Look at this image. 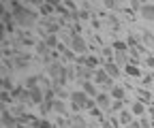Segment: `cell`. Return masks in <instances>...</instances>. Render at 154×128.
Returning <instances> with one entry per match:
<instances>
[{
    "mask_svg": "<svg viewBox=\"0 0 154 128\" xmlns=\"http://www.w3.org/2000/svg\"><path fill=\"white\" fill-rule=\"evenodd\" d=\"M11 9H13V17L15 24L19 28H34L36 26V13L24 4H19L17 0H11Z\"/></svg>",
    "mask_w": 154,
    "mask_h": 128,
    "instance_id": "1",
    "label": "cell"
},
{
    "mask_svg": "<svg viewBox=\"0 0 154 128\" xmlns=\"http://www.w3.org/2000/svg\"><path fill=\"white\" fill-rule=\"evenodd\" d=\"M88 94L86 92H82V90H77V92H71V109H73V111L75 113H79L82 111V109H86V103H88Z\"/></svg>",
    "mask_w": 154,
    "mask_h": 128,
    "instance_id": "2",
    "label": "cell"
},
{
    "mask_svg": "<svg viewBox=\"0 0 154 128\" xmlns=\"http://www.w3.org/2000/svg\"><path fill=\"white\" fill-rule=\"evenodd\" d=\"M92 79H94V83H96V85H103V88H113V79L107 75V70H105V68H96Z\"/></svg>",
    "mask_w": 154,
    "mask_h": 128,
    "instance_id": "3",
    "label": "cell"
},
{
    "mask_svg": "<svg viewBox=\"0 0 154 128\" xmlns=\"http://www.w3.org/2000/svg\"><path fill=\"white\" fill-rule=\"evenodd\" d=\"M71 51H75L77 56H88V43H86V39L82 34H77L75 36V41H73V45L69 47Z\"/></svg>",
    "mask_w": 154,
    "mask_h": 128,
    "instance_id": "4",
    "label": "cell"
},
{
    "mask_svg": "<svg viewBox=\"0 0 154 128\" xmlns=\"http://www.w3.org/2000/svg\"><path fill=\"white\" fill-rule=\"evenodd\" d=\"M28 64H30V56H28V53H24V51H17L15 56H13V66H15L17 70L26 68Z\"/></svg>",
    "mask_w": 154,
    "mask_h": 128,
    "instance_id": "5",
    "label": "cell"
},
{
    "mask_svg": "<svg viewBox=\"0 0 154 128\" xmlns=\"http://www.w3.org/2000/svg\"><path fill=\"white\" fill-rule=\"evenodd\" d=\"M43 100H45V90H41V88H34V90H30L28 105H38V107H41V105H43Z\"/></svg>",
    "mask_w": 154,
    "mask_h": 128,
    "instance_id": "6",
    "label": "cell"
},
{
    "mask_svg": "<svg viewBox=\"0 0 154 128\" xmlns=\"http://www.w3.org/2000/svg\"><path fill=\"white\" fill-rule=\"evenodd\" d=\"M111 96L109 94H99L96 96V107L99 109H103V111H111Z\"/></svg>",
    "mask_w": 154,
    "mask_h": 128,
    "instance_id": "7",
    "label": "cell"
},
{
    "mask_svg": "<svg viewBox=\"0 0 154 128\" xmlns=\"http://www.w3.org/2000/svg\"><path fill=\"white\" fill-rule=\"evenodd\" d=\"M69 128H90V124L79 115V113H75L69 118Z\"/></svg>",
    "mask_w": 154,
    "mask_h": 128,
    "instance_id": "8",
    "label": "cell"
},
{
    "mask_svg": "<svg viewBox=\"0 0 154 128\" xmlns=\"http://www.w3.org/2000/svg\"><path fill=\"white\" fill-rule=\"evenodd\" d=\"M2 126L5 128H17V122H15V115L7 109H2Z\"/></svg>",
    "mask_w": 154,
    "mask_h": 128,
    "instance_id": "9",
    "label": "cell"
},
{
    "mask_svg": "<svg viewBox=\"0 0 154 128\" xmlns=\"http://www.w3.org/2000/svg\"><path fill=\"white\" fill-rule=\"evenodd\" d=\"M113 62L116 64H118V66H128L131 64V53H126V51H118V53H116V58H113Z\"/></svg>",
    "mask_w": 154,
    "mask_h": 128,
    "instance_id": "10",
    "label": "cell"
},
{
    "mask_svg": "<svg viewBox=\"0 0 154 128\" xmlns=\"http://www.w3.org/2000/svg\"><path fill=\"white\" fill-rule=\"evenodd\" d=\"M103 68L107 70V75H109L111 79H116V77H120V66L116 64V62H103Z\"/></svg>",
    "mask_w": 154,
    "mask_h": 128,
    "instance_id": "11",
    "label": "cell"
},
{
    "mask_svg": "<svg viewBox=\"0 0 154 128\" xmlns=\"http://www.w3.org/2000/svg\"><path fill=\"white\" fill-rule=\"evenodd\" d=\"M82 85H84L82 92H86L90 98H96V96H99V94H96V83H94V81H84Z\"/></svg>",
    "mask_w": 154,
    "mask_h": 128,
    "instance_id": "12",
    "label": "cell"
},
{
    "mask_svg": "<svg viewBox=\"0 0 154 128\" xmlns=\"http://www.w3.org/2000/svg\"><path fill=\"white\" fill-rule=\"evenodd\" d=\"M75 36H77V34H75L73 30H62V32H60V39H62V45L71 47V45H73V41H75Z\"/></svg>",
    "mask_w": 154,
    "mask_h": 128,
    "instance_id": "13",
    "label": "cell"
},
{
    "mask_svg": "<svg viewBox=\"0 0 154 128\" xmlns=\"http://www.w3.org/2000/svg\"><path fill=\"white\" fill-rule=\"evenodd\" d=\"M99 64H101L99 56H90V53H88V56L84 58V66H88L90 70H96V66H99Z\"/></svg>",
    "mask_w": 154,
    "mask_h": 128,
    "instance_id": "14",
    "label": "cell"
},
{
    "mask_svg": "<svg viewBox=\"0 0 154 128\" xmlns=\"http://www.w3.org/2000/svg\"><path fill=\"white\" fill-rule=\"evenodd\" d=\"M43 41H45V45H47L49 49H51V47H54V49L60 47V36H58V34H47Z\"/></svg>",
    "mask_w": 154,
    "mask_h": 128,
    "instance_id": "15",
    "label": "cell"
},
{
    "mask_svg": "<svg viewBox=\"0 0 154 128\" xmlns=\"http://www.w3.org/2000/svg\"><path fill=\"white\" fill-rule=\"evenodd\" d=\"M141 17L146 22H154V4H143L141 7Z\"/></svg>",
    "mask_w": 154,
    "mask_h": 128,
    "instance_id": "16",
    "label": "cell"
},
{
    "mask_svg": "<svg viewBox=\"0 0 154 128\" xmlns=\"http://www.w3.org/2000/svg\"><path fill=\"white\" fill-rule=\"evenodd\" d=\"M131 113H133V115L143 118V113H146V105H143V103H139V100H137V103H133V105H131Z\"/></svg>",
    "mask_w": 154,
    "mask_h": 128,
    "instance_id": "17",
    "label": "cell"
},
{
    "mask_svg": "<svg viewBox=\"0 0 154 128\" xmlns=\"http://www.w3.org/2000/svg\"><path fill=\"white\" fill-rule=\"evenodd\" d=\"M38 83H41V79H38V75H32V77H28V79L24 81L26 90H34V88H41Z\"/></svg>",
    "mask_w": 154,
    "mask_h": 128,
    "instance_id": "18",
    "label": "cell"
},
{
    "mask_svg": "<svg viewBox=\"0 0 154 128\" xmlns=\"http://www.w3.org/2000/svg\"><path fill=\"white\" fill-rule=\"evenodd\" d=\"M111 98L113 100H124V88L122 85H113L111 88Z\"/></svg>",
    "mask_w": 154,
    "mask_h": 128,
    "instance_id": "19",
    "label": "cell"
},
{
    "mask_svg": "<svg viewBox=\"0 0 154 128\" xmlns=\"http://www.w3.org/2000/svg\"><path fill=\"white\" fill-rule=\"evenodd\" d=\"M34 49H36V53H38L41 58H47V53H49V47L45 45V41H38V43L34 45Z\"/></svg>",
    "mask_w": 154,
    "mask_h": 128,
    "instance_id": "20",
    "label": "cell"
},
{
    "mask_svg": "<svg viewBox=\"0 0 154 128\" xmlns=\"http://www.w3.org/2000/svg\"><path fill=\"white\" fill-rule=\"evenodd\" d=\"M118 122H120L122 126H128V124L133 122V113H131V111H120V118H118Z\"/></svg>",
    "mask_w": 154,
    "mask_h": 128,
    "instance_id": "21",
    "label": "cell"
},
{
    "mask_svg": "<svg viewBox=\"0 0 154 128\" xmlns=\"http://www.w3.org/2000/svg\"><path fill=\"white\" fill-rule=\"evenodd\" d=\"M124 70H126V75H131V77H141V70H139L137 64H128Z\"/></svg>",
    "mask_w": 154,
    "mask_h": 128,
    "instance_id": "22",
    "label": "cell"
},
{
    "mask_svg": "<svg viewBox=\"0 0 154 128\" xmlns=\"http://www.w3.org/2000/svg\"><path fill=\"white\" fill-rule=\"evenodd\" d=\"M54 111L60 113V115H64V113H66V105H64L60 98H56V100H54Z\"/></svg>",
    "mask_w": 154,
    "mask_h": 128,
    "instance_id": "23",
    "label": "cell"
},
{
    "mask_svg": "<svg viewBox=\"0 0 154 128\" xmlns=\"http://www.w3.org/2000/svg\"><path fill=\"white\" fill-rule=\"evenodd\" d=\"M141 45H148V47L154 45V34L152 32H143L141 34Z\"/></svg>",
    "mask_w": 154,
    "mask_h": 128,
    "instance_id": "24",
    "label": "cell"
},
{
    "mask_svg": "<svg viewBox=\"0 0 154 128\" xmlns=\"http://www.w3.org/2000/svg\"><path fill=\"white\" fill-rule=\"evenodd\" d=\"M111 49H113L116 53H118V51H128V45H126V41H113Z\"/></svg>",
    "mask_w": 154,
    "mask_h": 128,
    "instance_id": "25",
    "label": "cell"
},
{
    "mask_svg": "<svg viewBox=\"0 0 154 128\" xmlns=\"http://www.w3.org/2000/svg\"><path fill=\"white\" fill-rule=\"evenodd\" d=\"M17 122H19V124H24V126H26V124H34V122H36V118H34L32 113H24L22 118H17Z\"/></svg>",
    "mask_w": 154,
    "mask_h": 128,
    "instance_id": "26",
    "label": "cell"
},
{
    "mask_svg": "<svg viewBox=\"0 0 154 128\" xmlns=\"http://www.w3.org/2000/svg\"><path fill=\"white\" fill-rule=\"evenodd\" d=\"M11 113L17 115V118H22V115L26 113V105H24V103H17V105L13 107V111H11Z\"/></svg>",
    "mask_w": 154,
    "mask_h": 128,
    "instance_id": "27",
    "label": "cell"
},
{
    "mask_svg": "<svg viewBox=\"0 0 154 128\" xmlns=\"http://www.w3.org/2000/svg\"><path fill=\"white\" fill-rule=\"evenodd\" d=\"M15 85L11 81V77H2V92H13Z\"/></svg>",
    "mask_w": 154,
    "mask_h": 128,
    "instance_id": "28",
    "label": "cell"
},
{
    "mask_svg": "<svg viewBox=\"0 0 154 128\" xmlns=\"http://www.w3.org/2000/svg\"><path fill=\"white\" fill-rule=\"evenodd\" d=\"M38 111H41L43 115H47L49 111H54V103H49V100H43V105L38 107Z\"/></svg>",
    "mask_w": 154,
    "mask_h": 128,
    "instance_id": "29",
    "label": "cell"
},
{
    "mask_svg": "<svg viewBox=\"0 0 154 128\" xmlns=\"http://www.w3.org/2000/svg\"><path fill=\"white\" fill-rule=\"evenodd\" d=\"M118 111H124V100H113L111 103V111L109 113H118Z\"/></svg>",
    "mask_w": 154,
    "mask_h": 128,
    "instance_id": "30",
    "label": "cell"
},
{
    "mask_svg": "<svg viewBox=\"0 0 154 128\" xmlns=\"http://www.w3.org/2000/svg\"><path fill=\"white\" fill-rule=\"evenodd\" d=\"M137 96H139V103H152V94L148 92V90H139V92H137Z\"/></svg>",
    "mask_w": 154,
    "mask_h": 128,
    "instance_id": "31",
    "label": "cell"
},
{
    "mask_svg": "<svg viewBox=\"0 0 154 128\" xmlns=\"http://www.w3.org/2000/svg\"><path fill=\"white\" fill-rule=\"evenodd\" d=\"M32 128H54V126L49 124V120H38L36 118V122L32 124Z\"/></svg>",
    "mask_w": 154,
    "mask_h": 128,
    "instance_id": "32",
    "label": "cell"
},
{
    "mask_svg": "<svg viewBox=\"0 0 154 128\" xmlns=\"http://www.w3.org/2000/svg\"><path fill=\"white\" fill-rule=\"evenodd\" d=\"M0 98H2V105H13V96H11L9 92H2V96H0Z\"/></svg>",
    "mask_w": 154,
    "mask_h": 128,
    "instance_id": "33",
    "label": "cell"
},
{
    "mask_svg": "<svg viewBox=\"0 0 154 128\" xmlns=\"http://www.w3.org/2000/svg\"><path fill=\"white\" fill-rule=\"evenodd\" d=\"M105 7H107V9H116V7H118V2H116V0H105Z\"/></svg>",
    "mask_w": 154,
    "mask_h": 128,
    "instance_id": "34",
    "label": "cell"
},
{
    "mask_svg": "<svg viewBox=\"0 0 154 128\" xmlns=\"http://www.w3.org/2000/svg\"><path fill=\"white\" fill-rule=\"evenodd\" d=\"M107 22H109V26H111V28H118V26H120V22H118V19H116V17H109V19H107Z\"/></svg>",
    "mask_w": 154,
    "mask_h": 128,
    "instance_id": "35",
    "label": "cell"
},
{
    "mask_svg": "<svg viewBox=\"0 0 154 128\" xmlns=\"http://www.w3.org/2000/svg\"><path fill=\"white\" fill-rule=\"evenodd\" d=\"M146 66L148 68H154V56H148L146 58Z\"/></svg>",
    "mask_w": 154,
    "mask_h": 128,
    "instance_id": "36",
    "label": "cell"
},
{
    "mask_svg": "<svg viewBox=\"0 0 154 128\" xmlns=\"http://www.w3.org/2000/svg\"><path fill=\"white\" fill-rule=\"evenodd\" d=\"M126 128H143V126H141V122H137V120H133V122H131V124H128Z\"/></svg>",
    "mask_w": 154,
    "mask_h": 128,
    "instance_id": "37",
    "label": "cell"
},
{
    "mask_svg": "<svg viewBox=\"0 0 154 128\" xmlns=\"http://www.w3.org/2000/svg\"><path fill=\"white\" fill-rule=\"evenodd\" d=\"M141 7H143V4L137 2V0H133V2H131V9H139V11H141Z\"/></svg>",
    "mask_w": 154,
    "mask_h": 128,
    "instance_id": "38",
    "label": "cell"
},
{
    "mask_svg": "<svg viewBox=\"0 0 154 128\" xmlns=\"http://www.w3.org/2000/svg\"><path fill=\"white\" fill-rule=\"evenodd\" d=\"M139 122H141V126H143V128H150V122H148V120H146V118H141V120H139Z\"/></svg>",
    "mask_w": 154,
    "mask_h": 128,
    "instance_id": "39",
    "label": "cell"
},
{
    "mask_svg": "<svg viewBox=\"0 0 154 128\" xmlns=\"http://www.w3.org/2000/svg\"><path fill=\"white\" fill-rule=\"evenodd\" d=\"M150 118H152V120H154V109H150Z\"/></svg>",
    "mask_w": 154,
    "mask_h": 128,
    "instance_id": "40",
    "label": "cell"
},
{
    "mask_svg": "<svg viewBox=\"0 0 154 128\" xmlns=\"http://www.w3.org/2000/svg\"><path fill=\"white\" fill-rule=\"evenodd\" d=\"M17 128H28V126H24V124H19V126H17Z\"/></svg>",
    "mask_w": 154,
    "mask_h": 128,
    "instance_id": "41",
    "label": "cell"
},
{
    "mask_svg": "<svg viewBox=\"0 0 154 128\" xmlns=\"http://www.w3.org/2000/svg\"><path fill=\"white\" fill-rule=\"evenodd\" d=\"M152 109H154V100H152Z\"/></svg>",
    "mask_w": 154,
    "mask_h": 128,
    "instance_id": "42",
    "label": "cell"
}]
</instances>
